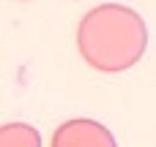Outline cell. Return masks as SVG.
<instances>
[{"mask_svg":"<svg viewBox=\"0 0 156 147\" xmlns=\"http://www.w3.org/2000/svg\"><path fill=\"white\" fill-rule=\"evenodd\" d=\"M0 147H41V134L30 123H5L0 128Z\"/></svg>","mask_w":156,"mask_h":147,"instance_id":"obj_3","label":"cell"},{"mask_svg":"<svg viewBox=\"0 0 156 147\" xmlns=\"http://www.w3.org/2000/svg\"><path fill=\"white\" fill-rule=\"evenodd\" d=\"M77 49L82 60L101 74L129 71L148 49L145 19L129 5L101 3L80 19Z\"/></svg>","mask_w":156,"mask_h":147,"instance_id":"obj_1","label":"cell"},{"mask_svg":"<svg viewBox=\"0 0 156 147\" xmlns=\"http://www.w3.org/2000/svg\"><path fill=\"white\" fill-rule=\"evenodd\" d=\"M22 3H25V0H22Z\"/></svg>","mask_w":156,"mask_h":147,"instance_id":"obj_4","label":"cell"},{"mask_svg":"<svg viewBox=\"0 0 156 147\" xmlns=\"http://www.w3.org/2000/svg\"><path fill=\"white\" fill-rule=\"evenodd\" d=\"M49 147H118L112 131L90 117H71L52 131Z\"/></svg>","mask_w":156,"mask_h":147,"instance_id":"obj_2","label":"cell"}]
</instances>
